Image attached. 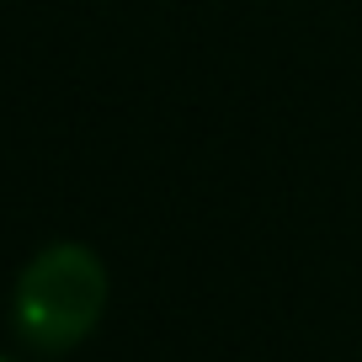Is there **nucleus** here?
Returning <instances> with one entry per match:
<instances>
[{
    "label": "nucleus",
    "instance_id": "1",
    "mask_svg": "<svg viewBox=\"0 0 362 362\" xmlns=\"http://www.w3.org/2000/svg\"><path fill=\"white\" fill-rule=\"evenodd\" d=\"M107 315V267L102 256L80 240H54L43 245L16 277L11 293V325L33 351L80 346Z\"/></svg>",
    "mask_w": 362,
    "mask_h": 362
},
{
    "label": "nucleus",
    "instance_id": "2",
    "mask_svg": "<svg viewBox=\"0 0 362 362\" xmlns=\"http://www.w3.org/2000/svg\"><path fill=\"white\" fill-rule=\"evenodd\" d=\"M0 362H11V357H0Z\"/></svg>",
    "mask_w": 362,
    "mask_h": 362
}]
</instances>
